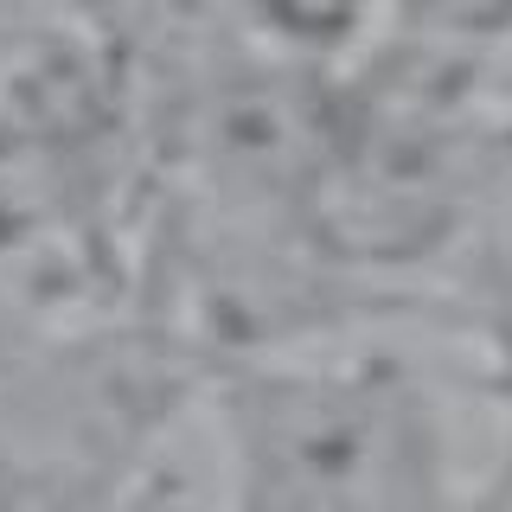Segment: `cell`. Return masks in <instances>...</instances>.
Returning a JSON list of instances; mask_svg holds the SVG:
<instances>
[{
    "instance_id": "cell-1",
    "label": "cell",
    "mask_w": 512,
    "mask_h": 512,
    "mask_svg": "<svg viewBox=\"0 0 512 512\" xmlns=\"http://www.w3.org/2000/svg\"><path fill=\"white\" fill-rule=\"evenodd\" d=\"M250 39L288 64H327L359 52L391 20V0H231Z\"/></svg>"
},
{
    "instance_id": "cell-3",
    "label": "cell",
    "mask_w": 512,
    "mask_h": 512,
    "mask_svg": "<svg viewBox=\"0 0 512 512\" xmlns=\"http://www.w3.org/2000/svg\"><path fill=\"white\" fill-rule=\"evenodd\" d=\"M32 346H39V340H32V320H26L20 308H13L7 295H0V378H7V372L26 359Z\"/></svg>"
},
{
    "instance_id": "cell-2",
    "label": "cell",
    "mask_w": 512,
    "mask_h": 512,
    "mask_svg": "<svg viewBox=\"0 0 512 512\" xmlns=\"http://www.w3.org/2000/svg\"><path fill=\"white\" fill-rule=\"evenodd\" d=\"M391 20L429 52H474L512 39V0H391Z\"/></svg>"
}]
</instances>
